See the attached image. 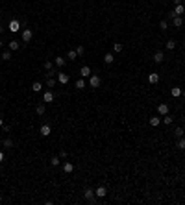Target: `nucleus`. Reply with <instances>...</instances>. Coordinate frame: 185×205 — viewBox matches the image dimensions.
Instances as JSON below:
<instances>
[{"mask_svg":"<svg viewBox=\"0 0 185 205\" xmlns=\"http://www.w3.org/2000/svg\"><path fill=\"white\" fill-rule=\"evenodd\" d=\"M21 26H22L21 22H19L17 19H13V21H9V24H7V30H9L11 33H17V31L21 30Z\"/></svg>","mask_w":185,"mask_h":205,"instance_id":"f257e3e1","label":"nucleus"},{"mask_svg":"<svg viewBox=\"0 0 185 205\" xmlns=\"http://www.w3.org/2000/svg\"><path fill=\"white\" fill-rule=\"evenodd\" d=\"M83 198L87 200V202H91V203L96 202V194H94L93 188H85V190H83Z\"/></svg>","mask_w":185,"mask_h":205,"instance_id":"f03ea898","label":"nucleus"},{"mask_svg":"<svg viewBox=\"0 0 185 205\" xmlns=\"http://www.w3.org/2000/svg\"><path fill=\"white\" fill-rule=\"evenodd\" d=\"M100 83H102L100 76H96V74H91V78H89V85H91L93 89H98V87H100Z\"/></svg>","mask_w":185,"mask_h":205,"instance_id":"7ed1b4c3","label":"nucleus"},{"mask_svg":"<svg viewBox=\"0 0 185 205\" xmlns=\"http://www.w3.org/2000/svg\"><path fill=\"white\" fill-rule=\"evenodd\" d=\"M31 37H33V31H31V30H28V28L22 30V41H24V43H30Z\"/></svg>","mask_w":185,"mask_h":205,"instance_id":"20e7f679","label":"nucleus"},{"mask_svg":"<svg viewBox=\"0 0 185 205\" xmlns=\"http://www.w3.org/2000/svg\"><path fill=\"white\" fill-rule=\"evenodd\" d=\"M57 81H59L61 85H67L70 81V78H69V74H63V72H57Z\"/></svg>","mask_w":185,"mask_h":205,"instance_id":"39448f33","label":"nucleus"},{"mask_svg":"<svg viewBox=\"0 0 185 205\" xmlns=\"http://www.w3.org/2000/svg\"><path fill=\"white\" fill-rule=\"evenodd\" d=\"M39 133H41L43 137H48L50 133H52V128H50L48 124H43V126H41V129H39Z\"/></svg>","mask_w":185,"mask_h":205,"instance_id":"423d86ee","label":"nucleus"},{"mask_svg":"<svg viewBox=\"0 0 185 205\" xmlns=\"http://www.w3.org/2000/svg\"><path fill=\"white\" fill-rule=\"evenodd\" d=\"M157 113H159L161 116L168 115V104H159V105H157Z\"/></svg>","mask_w":185,"mask_h":205,"instance_id":"0eeeda50","label":"nucleus"},{"mask_svg":"<svg viewBox=\"0 0 185 205\" xmlns=\"http://www.w3.org/2000/svg\"><path fill=\"white\" fill-rule=\"evenodd\" d=\"M94 194H96V198H104V196L108 194V188H106L104 185H100V187H98L96 190H94Z\"/></svg>","mask_w":185,"mask_h":205,"instance_id":"6e6552de","label":"nucleus"},{"mask_svg":"<svg viewBox=\"0 0 185 205\" xmlns=\"http://www.w3.org/2000/svg\"><path fill=\"white\" fill-rule=\"evenodd\" d=\"M54 98H56V96H54V93H52V91H46V93L43 94V100H45L46 104H52V102H54Z\"/></svg>","mask_w":185,"mask_h":205,"instance_id":"1a4fd4ad","label":"nucleus"},{"mask_svg":"<svg viewBox=\"0 0 185 205\" xmlns=\"http://www.w3.org/2000/svg\"><path fill=\"white\" fill-rule=\"evenodd\" d=\"M148 83H150V85H156V83H159V74H156V72L148 74Z\"/></svg>","mask_w":185,"mask_h":205,"instance_id":"9d476101","label":"nucleus"},{"mask_svg":"<svg viewBox=\"0 0 185 205\" xmlns=\"http://www.w3.org/2000/svg\"><path fill=\"white\" fill-rule=\"evenodd\" d=\"M152 59H154V63H163V61H165V54L159 50V52L154 54V57H152Z\"/></svg>","mask_w":185,"mask_h":205,"instance_id":"9b49d317","label":"nucleus"},{"mask_svg":"<svg viewBox=\"0 0 185 205\" xmlns=\"http://www.w3.org/2000/svg\"><path fill=\"white\" fill-rule=\"evenodd\" d=\"M80 76H81V78H89V76H91V69H89L87 65L81 67V69H80Z\"/></svg>","mask_w":185,"mask_h":205,"instance_id":"f8f14e48","label":"nucleus"},{"mask_svg":"<svg viewBox=\"0 0 185 205\" xmlns=\"http://www.w3.org/2000/svg\"><path fill=\"white\" fill-rule=\"evenodd\" d=\"M172 24H174L176 28H182V24H183V19L180 17V15H176V17L172 19Z\"/></svg>","mask_w":185,"mask_h":205,"instance_id":"ddd939ff","label":"nucleus"},{"mask_svg":"<svg viewBox=\"0 0 185 205\" xmlns=\"http://www.w3.org/2000/svg\"><path fill=\"white\" fill-rule=\"evenodd\" d=\"M72 170H74V164L72 163H63V172H65V174H70Z\"/></svg>","mask_w":185,"mask_h":205,"instance_id":"4468645a","label":"nucleus"},{"mask_svg":"<svg viewBox=\"0 0 185 205\" xmlns=\"http://www.w3.org/2000/svg\"><path fill=\"white\" fill-rule=\"evenodd\" d=\"M46 87H48V89H54V87H56V80H54L52 76H46Z\"/></svg>","mask_w":185,"mask_h":205,"instance_id":"2eb2a0df","label":"nucleus"},{"mask_svg":"<svg viewBox=\"0 0 185 205\" xmlns=\"http://www.w3.org/2000/svg\"><path fill=\"white\" fill-rule=\"evenodd\" d=\"M54 63H56V67H65L67 65V59H63L61 56H57L56 59H54Z\"/></svg>","mask_w":185,"mask_h":205,"instance_id":"dca6fc26","label":"nucleus"},{"mask_svg":"<svg viewBox=\"0 0 185 205\" xmlns=\"http://www.w3.org/2000/svg\"><path fill=\"white\" fill-rule=\"evenodd\" d=\"M113 61H115V56H113V54H106L104 56V63L106 65H111Z\"/></svg>","mask_w":185,"mask_h":205,"instance_id":"f3484780","label":"nucleus"},{"mask_svg":"<svg viewBox=\"0 0 185 205\" xmlns=\"http://www.w3.org/2000/svg\"><path fill=\"white\" fill-rule=\"evenodd\" d=\"M50 164H52V166H59V164H61V157L59 155L52 157V159H50Z\"/></svg>","mask_w":185,"mask_h":205,"instance_id":"a211bd4d","label":"nucleus"},{"mask_svg":"<svg viewBox=\"0 0 185 205\" xmlns=\"http://www.w3.org/2000/svg\"><path fill=\"white\" fill-rule=\"evenodd\" d=\"M174 135H176V139H182V137L185 135V129L183 128H176L174 129Z\"/></svg>","mask_w":185,"mask_h":205,"instance_id":"6ab92c4d","label":"nucleus"},{"mask_svg":"<svg viewBox=\"0 0 185 205\" xmlns=\"http://www.w3.org/2000/svg\"><path fill=\"white\" fill-rule=\"evenodd\" d=\"M170 94H172L174 98L182 96V89H180V87H172V89H170Z\"/></svg>","mask_w":185,"mask_h":205,"instance_id":"aec40b11","label":"nucleus"},{"mask_svg":"<svg viewBox=\"0 0 185 205\" xmlns=\"http://www.w3.org/2000/svg\"><path fill=\"white\" fill-rule=\"evenodd\" d=\"M2 148H6V150L13 148V140H11V139H4V142H2Z\"/></svg>","mask_w":185,"mask_h":205,"instance_id":"412c9836","label":"nucleus"},{"mask_svg":"<svg viewBox=\"0 0 185 205\" xmlns=\"http://www.w3.org/2000/svg\"><path fill=\"white\" fill-rule=\"evenodd\" d=\"M161 124V118L159 116H152L150 118V126H152V128H156V126H159Z\"/></svg>","mask_w":185,"mask_h":205,"instance_id":"4be33fe9","label":"nucleus"},{"mask_svg":"<svg viewBox=\"0 0 185 205\" xmlns=\"http://www.w3.org/2000/svg\"><path fill=\"white\" fill-rule=\"evenodd\" d=\"M45 109H46V107H45V105H43V104H39V105H37V107H35V113H37V115H39V116H41V115H45Z\"/></svg>","mask_w":185,"mask_h":205,"instance_id":"5701e85b","label":"nucleus"},{"mask_svg":"<svg viewBox=\"0 0 185 205\" xmlns=\"http://www.w3.org/2000/svg\"><path fill=\"white\" fill-rule=\"evenodd\" d=\"M183 11H185V7H183V4H180V6H176V9H174V13H176V15H180V17H182V15H183Z\"/></svg>","mask_w":185,"mask_h":205,"instance_id":"b1692460","label":"nucleus"},{"mask_svg":"<svg viewBox=\"0 0 185 205\" xmlns=\"http://www.w3.org/2000/svg\"><path fill=\"white\" fill-rule=\"evenodd\" d=\"M161 122H163V124H172V122H174V118H172V116H168V115H165L163 118H161Z\"/></svg>","mask_w":185,"mask_h":205,"instance_id":"393cba45","label":"nucleus"},{"mask_svg":"<svg viewBox=\"0 0 185 205\" xmlns=\"http://www.w3.org/2000/svg\"><path fill=\"white\" fill-rule=\"evenodd\" d=\"M2 59H4V61H9V59H11V50H4V52H2Z\"/></svg>","mask_w":185,"mask_h":205,"instance_id":"a878e982","label":"nucleus"},{"mask_svg":"<svg viewBox=\"0 0 185 205\" xmlns=\"http://www.w3.org/2000/svg\"><path fill=\"white\" fill-rule=\"evenodd\" d=\"M174 48H176V41H174V39L167 41V50H174Z\"/></svg>","mask_w":185,"mask_h":205,"instance_id":"bb28decb","label":"nucleus"},{"mask_svg":"<svg viewBox=\"0 0 185 205\" xmlns=\"http://www.w3.org/2000/svg\"><path fill=\"white\" fill-rule=\"evenodd\" d=\"M113 50H115L117 54H120L122 52V45H120V43H113Z\"/></svg>","mask_w":185,"mask_h":205,"instance_id":"cd10ccee","label":"nucleus"},{"mask_svg":"<svg viewBox=\"0 0 185 205\" xmlns=\"http://www.w3.org/2000/svg\"><path fill=\"white\" fill-rule=\"evenodd\" d=\"M176 148L185 150V139H183V137H182V139H178V144H176Z\"/></svg>","mask_w":185,"mask_h":205,"instance_id":"c85d7f7f","label":"nucleus"},{"mask_svg":"<svg viewBox=\"0 0 185 205\" xmlns=\"http://www.w3.org/2000/svg\"><path fill=\"white\" fill-rule=\"evenodd\" d=\"M83 87H85V81H83V78L76 80V89H83Z\"/></svg>","mask_w":185,"mask_h":205,"instance_id":"c756f323","label":"nucleus"},{"mask_svg":"<svg viewBox=\"0 0 185 205\" xmlns=\"http://www.w3.org/2000/svg\"><path fill=\"white\" fill-rule=\"evenodd\" d=\"M31 89H33V93H39V91H41V89H43V85H41V83H39V81H35V83H33V85H31Z\"/></svg>","mask_w":185,"mask_h":205,"instance_id":"7c9ffc66","label":"nucleus"},{"mask_svg":"<svg viewBox=\"0 0 185 205\" xmlns=\"http://www.w3.org/2000/svg\"><path fill=\"white\" fill-rule=\"evenodd\" d=\"M76 54H78V57H80V56H83V54H85V48H83L81 45H78V48H76Z\"/></svg>","mask_w":185,"mask_h":205,"instance_id":"2f4dec72","label":"nucleus"},{"mask_svg":"<svg viewBox=\"0 0 185 205\" xmlns=\"http://www.w3.org/2000/svg\"><path fill=\"white\" fill-rule=\"evenodd\" d=\"M78 57V54H76V50H70L69 54H67V59H76Z\"/></svg>","mask_w":185,"mask_h":205,"instance_id":"473e14b6","label":"nucleus"},{"mask_svg":"<svg viewBox=\"0 0 185 205\" xmlns=\"http://www.w3.org/2000/svg\"><path fill=\"white\" fill-rule=\"evenodd\" d=\"M9 50H19V43L17 41H11L9 43Z\"/></svg>","mask_w":185,"mask_h":205,"instance_id":"72a5a7b5","label":"nucleus"},{"mask_svg":"<svg viewBox=\"0 0 185 205\" xmlns=\"http://www.w3.org/2000/svg\"><path fill=\"white\" fill-rule=\"evenodd\" d=\"M52 69H54L52 63H50V61H45V70H46V72H48V70H52Z\"/></svg>","mask_w":185,"mask_h":205,"instance_id":"f704fd0d","label":"nucleus"},{"mask_svg":"<svg viewBox=\"0 0 185 205\" xmlns=\"http://www.w3.org/2000/svg\"><path fill=\"white\" fill-rule=\"evenodd\" d=\"M159 28H161V30H167V28H168V22H167V21H161V22H159Z\"/></svg>","mask_w":185,"mask_h":205,"instance_id":"c9c22d12","label":"nucleus"},{"mask_svg":"<svg viewBox=\"0 0 185 205\" xmlns=\"http://www.w3.org/2000/svg\"><path fill=\"white\" fill-rule=\"evenodd\" d=\"M59 157H61V159H65V157H67V152H65V150H61V152H59Z\"/></svg>","mask_w":185,"mask_h":205,"instance_id":"e433bc0d","label":"nucleus"},{"mask_svg":"<svg viewBox=\"0 0 185 205\" xmlns=\"http://www.w3.org/2000/svg\"><path fill=\"white\" fill-rule=\"evenodd\" d=\"M4 161V152H0V163Z\"/></svg>","mask_w":185,"mask_h":205,"instance_id":"4c0bfd02","label":"nucleus"},{"mask_svg":"<svg viewBox=\"0 0 185 205\" xmlns=\"http://www.w3.org/2000/svg\"><path fill=\"white\" fill-rule=\"evenodd\" d=\"M174 4H176V6H180V4H182V0H174Z\"/></svg>","mask_w":185,"mask_h":205,"instance_id":"58836bf2","label":"nucleus"},{"mask_svg":"<svg viewBox=\"0 0 185 205\" xmlns=\"http://www.w3.org/2000/svg\"><path fill=\"white\" fill-rule=\"evenodd\" d=\"M0 128H4V118H0Z\"/></svg>","mask_w":185,"mask_h":205,"instance_id":"ea45409f","label":"nucleus"},{"mask_svg":"<svg viewBox=\"0 0 185 205\" xmlns=\"http://www.w3.org/2000/svg\"><path fill=\"white\" fill-rule=\"evenodd\" d=\"M2 31H4V26H2V24H0V33H2Z\"/></svg>","mask_w":185,"mask_h":205,"instance_id":"a19ab883","label":"nucleus"},{"mask_svg":"<svg viewBox=\"0 0 185 205\" xmlns=\"http://www.w3.org/2000/svg\"><path fill=\"white\" fill-rule=\"evenodd\" d=\"M182 94H183V98H185V89H183V91H182Z\"/></svg>","mask_w":185,"mask_h":205,"instance_id":"79ce46f5","label":"nucleus"},{"mask_svg":"<svg viewBox=\"0 0 185 205\" xmlns=\"http://www.w3.org/2000/svg\"><path fill=\"white\" fill-rule=\"evenodd\" d=\"M0 202H2V194H0Z\"/></svg>","mask_w":185,"mask_h":205,"instance_id":"37998d69","label":"nucleus"},{"mask_svg":"<svg viewBox=\"0 0 185 205\" xmlns=\"http://www.w3.org/2000/svg\"><path fill=\"white\" fill-rule=\"evenodd\" d=\"M0 21H2V15H0Z\"/></svg>","mask_w":185,"mask_h":205,"instance_id":"c03bdc74","label":"nucleus"},{"mask_svg":"<svg viewBox=\"0 0 185 205\" xmlns=\"http://www.w3.org/2000/svg\"><path fill=\"white\" fill-rule=\"evenodd\" d=\"M183 61H185V56H183Z\"/></svg>","mask_w":185,"mask_h":205,"instance_id":"a18cd8bd","label":"nucleus"},{"mask_svg":"<svg viewBox=\"0 0 185 205\" xmlns=\"http://www.w3.org/2000/svg\"><path fill=\"white\" fill-rule=\"evenodd\" d=\"M183 46H185V43H183Z\"/></svg>","mask_w":185,"mask_h":205,"instance_id":"49530a36","label":"nucleus"}]
</instances>
